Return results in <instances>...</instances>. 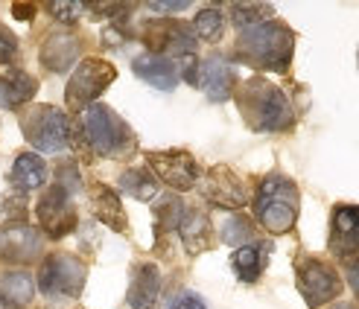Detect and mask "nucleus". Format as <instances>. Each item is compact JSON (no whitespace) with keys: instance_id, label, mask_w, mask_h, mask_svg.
<instances>
[{"instance_id":"obj_1","label":"nucleus","mask_w":359,"mask_h":309,"mask_svg":"<svg viewBox=\"0 0 359 309\" xmlns=\"http://www.w3.org/2000/svg\"><path fill=\"white\" fill-rule=\"evenodd\" d=\"M292 50H295L292 29L280 21H266V24L248 27L240 32L237 59L251 64V67H257V70L286 74L292 64Z\"/></svg>"},{"instance_id":"obj_2","label":"nucleus","mask_w":359,"mask_h":309,"mask_svg":"<svg viewBox=\"0 0 359 309\" xmlns=\"http://www.w3.org/2000/svg\"><path fill=\"white\" fill-rule=\"evenodd\" d=\"M237 105L255 132H286L292 125V108L286 102L283 90L266 82L263 76H251L240 85Z\"/></svg>"},{"instance_id":"obj_3","label":"nucleus","mask_w":359,"mask_h":309,"mask_svg":"<svg viewBox=\"0 0 359 309\" xmlns=\"http://www.w3.org/2000/svg\"><path fill=\"white\" fill-rule=\"evenodd\" d=\"M298 187L278 172L266 175L255 195V216L269 233H290L298 222Z\"/></svg>"},{"instance_id":"obj_4","label":"nucleus","mask_w":359,"mask_h":309,"mask_svg":"<svg viewBox=\"0 0 359 309\" xmlns=\"http://www.w3.org/2000/svg\"><path fill=\"white\" fill-rule=\"evenodd\" d=\"M85 140L91 152H97L100 158H114V155H126L135 146V135L126 125L111 108L105 105H91L85 108Z\"/></svg>"},{"instance_id":"obj_5","label":"nucleus","mask_w":359,"mask_h":309,"mask_svg":"<svg viewBox=\"0 0 359 309\" xmlns=\"http://www.w3.org/2000/svg\"><path fill=\"white\" fill-rule=\"evenodd\" d=\"M21 129H24V137L44 155L62 152V149H67V143H70L67 114H62V108H56V105H32V108H27V111L21 114Z\"/></svg>"},{"instance_id":"obj_6","label":"nucleus","mask_w":359,"mask_h":309,"mask_svg":"<svg viewBox=\"0 0 359 309\" xmlns=\"http://www.w3.org/2000/svg\"><path fill=\"white\" fill-rule=\"evenodd\" d=\"M117 79V67L105 59H85L74 74L67 79V88H65V99H67V108L70 111H85L91 108L94 99L102 94L105 88Z\"/></svg>"},{"instance_id":"obj_7","label":"nucleus","mask_w":359,"mask_h":309,"mask_svg":"<svg viewBox=\"0 0 359 309\" xmlns=\"http://www.w3.org/2000/svg\"><path fill=\"white\" fill-rule=\"evenodd\" d=\"M85 277H88V266L79 257H70V254H53V257H47L41 263L39 289L50 301L79 298Z\"/></svg>"},{"instance_id":"obj_8","label":"nucleus","mask_w":359,"mask_h":309,"mask_svg":"<svg viewBox=\"0 0 359 309\" xmlns=\"http://www.w3.org/2000/svg\"><path fill=\"white\" fill-rule=\"evenodd\" d=\"M295 275H298V292L313 309L325 306L342 295V277L325 260H301Z\"/></svg>"},{"instance_id":"obj_9","label":"nucleus","mask_w":359,"mask_h":309,"mask_svg":"<svg viewBox=\"0 0 359 309\" xmlns=\"http://www.w3.org/2000/svg\"><path fill=\"white\" fill-rule=\"evenodd\" d=\"M149 170L158 181H164L172 190H193L199 181V163L184 149H167V152H147Z\"/></svg>"},{"instance_id":"obj_10","label":"nucleus","mask_w":359,"mask_h":309,"mask_svg":"<svg viewBox=\"0 0 359 309\" xmlns=\"http://www.w3.org/2000/svg\"><path fill=\"white\" fill-rule=\"evenodd\" d=\"M39 222L50 240H62L76 228V210L70 202V193H65L59 184H50L39 202Z\"/></svg>"},{"instance_id":"obj_11","label":"nucleus","mask_w":359,"mask_h":309,"mask_svg":"<svg viewBox=\"0 0 359 309\" xmlns=\"http://www.w3.org/2000/svg\"><path fill=\"white\" fill-rule=\"evenodd\" d=\"M140 35H143V41L149 44V53H158V56L182 59V56H190L193 53L190 29L175 24V21H149Z\"/></svg>"},{"instance_id":"obj_12","label":"nucleus","mask_w":359,"mask_h":309,"mask_svg":"<svg viewBox=\"0 0 359 309\" xmlns=\"http://www.w3.org/2000/svg\"><path fill=\"white\" fill-rule=\"evenodd\" d=\"M44 251V236L39 231H32L29 225H9L0 228V260L27 266L35 263Z\"/></svg>"},{"instance_id":"obj_13","label":"nucleus","mask_w":359,"mask_h":309,"mask_svg":"<svg viewBox=\"0 0 359 309\" xmlns=\"http://www.w3.org/2000/svg\"><path fill=\"white\" fill-rule=\"evenodd\" d=\"M202 195L208 198L210 205H217L222 210H240L245 205V187L243 181L237 178V172L219 163L205 175V184H202Z\"/></svg>"},{"instance_id":"obj_14","label":"nucleus","mask_w":359,"mask_h":309,"mask_svg":"<svg viewBox=\"0 0 359 309\" xmlns=\"http://www.w3.org/2000/svg\"><path fill=\"white\" fill-rule=\"evenodd\" d=\"M330 251L342 260L359 257V207L336 205L330 216Z\"/></svg>"},{"instance_id":"obj_15","label":"nucleus","mask_w":359,"mask_h":309,"mask_svg":"<svg viewBox=\"0 0 359 309\" xmlns=\"http://www.w3.org/2000/svg\"><path fill=\"white\" fill-rule=\"evenodd\" d=\"M196 85H202V90L213 102H222L228 97H234V88H237L234 67H231L222 56H210L208 62L199 64V82Z\"/></svg>"},{"instance_id":"obj_16","label":"nucleus","mask_w":359,"mask_h":309,"mask_svg":"<svg viewBox=\"0 0 359 309\" xmlns=\"http://www.w3.org/2000/svg\"><path fill=\"white\" fill-rule=\"evenodd\" d=\"M178 231H182L184 248L190 254H205L208 248H213V222L202 207H184Z\"/></svg>"},{"instance_id":"obj_17","label":"nucleus","mask_w":359,"mask_h":309,"mask_svg":"<svg viewBox=\"0 0 359 309\" xmlns=\"http://www.w3.org/2000/svg\"><path fill=\"white\" fill-rule=\"evenodd\" d=\"M135 74L158 90H172L178 85V79H182L178 76L175 59L158 56V53H143V56H137L135 59Z\"/></svg>"},{"instance_id":"obj_18","label":"nucleus","mask_w":359,"mask_h":309,"mask_svg":"<svg viewBox=\"0 0 359 309\" xmlns=\"http://www.w3.org/2000/svg\"><path fill=\"white\" fill-rule=\"evenodd\" d=\"M79 59V39L70 32H53L44 39L41 44V62L44 67H50L53 74H62V70H70Z\"/></svg>"},{"instance_id":"obj_19","label":"nucleus","mask_w":359,"mask_h":309,"mask_svg":"<svg viewBox=\"0 0 359 309\" xmlns=\"http://www.w3.org/2000/svg\"><path fill=\"white\" fill-rule=\"evenodd\" d=\"M35 90H39V82L27 70L18 67L0 70V108H21L35 97Z\"/></svg>"},{"instance_id":"obj_20","label":"nucleus","mask_w":359,"mask_h":309,"mask_svg":"<svg viewBox=\"0 0 359 309\" xmlns=\"http://www.w3.org/2000/svg\"><path fill=\"white\" fill-rule=\"evenodd\" d=\"M158 292H161V271L155 263H143L135 268V277H132V286H129V301L132 309H149L155 301H158Z\"/></svg>"},{"instance_id":"obj_21","label":"nucleus","mask_w":359,"mask_h":309,"mask_svg":"<svg viewBox=\"0 0 359 309\" xmlns=\"http://www.w3.org/2000/svg\"><path fill=\"white\" fill-rule=\"evenodd\" d=\"M91 205H94V216L102 225H109L117 233H129V219H126V210H123L120 198L111 187L97 184L91 190Z\"/></svg>"},{"instance_id":"obj_22","label":"nucleus","mask_w":359,"mask_h":309,"mask_svg":"<svg viewBox=\"0 0 359 309\" xmlns=\"http://www.w3.org/2000/svg\"><path fill=\"white\" fill-rule=\"evenodd\" d=\"M9 181L15 184L18 193H29V190H39L44 181H47V167L44 160L35 155V152H21L15 158V167L9 172Z\"/></svg>"},{"instance_id":"obj_23","label":"nucleus","mask_w":359,"mask_h":309,"mask_svg":"<svg viewBox=\"0 0 359 309\" xmlns=\"http://www.w3.org/2000/svg\"><path fill=\"white\" fill-rule=\"evenodd\" d=\"M266 257H269V245L263 242H251V245H243L231 254V266H234L237 277L243 283H255L260 277V271L266 266Z\"/></svg>"},{"instance_id":"obj_24","label":"nucleus","mask_w":359,"mask_h":309,"mask_svg":"<svg viewBox=\"0 0 359 309\" xmlns=\"http://www.w3.org/2000/svg\"><path fill=\"white\" fill-rule=\"evenodd\" d=\"M35 295V283L27 271H12L0 280V298L6 306H27Z\"/></svg>"},{"instance_id":"obj_25","label":"nucleus","mask_w":359,"mask_h":309,"mask_svg":"<svg viewBox=\"0 0 359 309\" xmlns=\"http://www.w3.org/2000/svg\"><path fill=\"white\" fill-rule=\"evenodd\" d=\"M120 190L129 193L132 198H137V202H149V198H155V193H158V178L149 170L132 167L120 175Z\"/></svg>"},{"instance_id":"obj_26","label":"nucleus","mask_w":359,"mask_h":309,"mask_svg":"<svg viewBox=\"0 0 359 309\" xmlns=\"http://www.w3.org/2000/svg\"><path fill=\"white\" fill-rule=\"evenodd\" d=\"M193 29H196V35H199L202 41H208V44L219 41V39H222V32H225V15H222L217 6L202 9L199 15H196Z\"/></svg>"},{"instance_id":"obj_27","label":"nucleus","mask_w":359,"mask_h":309,"mask_svg":"<svg viewBox=\"0 0 359 309\" xmlns=\"http://www.w3.org/2000/svg\"><path fill=\"white\" fill-rule=\"evenodd\" d=\"M222 240L228 245H237V248L251 245V240H255V222L245 219V216H240V213H234L222 225Z\"/></svg>"},{"instance_id":"obj_28","label":"nucleus","mask_w":359,"mask_h":309,"mask_svg":"<svg viewBox=\"0 0 359 309\" xmlns=\"http://www.w3.org/2000/svg\"><path fill=\"white\" fill-rule=\"evenodd\" d=\"M231 15H234V24L248 29V27H257L266 24L272 18V6L269 4H234L231 6Z\"/></svg>"},{"instance_id":"obj_29","label":"nucleus","mask_w":359,"mask_h":309,"mask_svg":"<svg viewBox=\"0 0 359 309\" xmlns=\"http://www.w3.org/2000/svg\"><path fill=\"white\" fill-rule=\"evenodd\" d=\"M0 222L6 228L9 225H27V195L24 193H15V195L4 198V205H0Z\"/></svg>"},{"instance_id":"obj_30","label":"nucleus","mask_w":359,"mask_h":309,"mask_svg":"<svg viewBox=\"0 0 359 309\" xmlns=\"http://www.w3.org/2000/svg\"><path fill=\"white\" fill-rule=\"evenodd\" d=\"M182 216H184V205H182V198H175V195H167L164 202L155 207V219H158V225L164 222V233L172 231V228H178Z\"/></svg>"},{"instance_id":"obj_31","label":"nucleus","mask_w":359,"mask_h":309,"mask_svg":"<svg viewBox=\"0 0 359 309\" xmlns=\"http://www.w3.org/2000/svg\"><path fill=\"white\" fill-rule=\"evenodd\" d=\"M47 9L53 12V18H56V21L70 24V21H76L79 12H82L85 6H82V4H70V0H65V4H50Z\"/></svg>"},{"instance_id":"obj_32","label":"nucleus","mask_w":359,"mask_h":309,"mask_svg":"<svg viewBox=\"0 0 359 309\" xmlns=\"http://www.w3.org/2000/svg\"><path fill=\"white\" fill-rule=\"evenodd\" d=\"M56 184H59L65 193H70V195L79 190V175H76V167H74V163H65V167H59V172H56Z\"/></svg>"},{"instance_id":"obj_33","label":"nucleus","mask_w":359,"mask_h":309,"mask_svg":"<svg viewBox=\"0 0 359 309\" xmlns=\"http://www.w3.org/2000/svg\"><path fill=\"white\" fill-rule=\"evenodd\" d=\"M15 53H18V39L6 27H0V64H9L15 59Z\"/></svg>"},{"instance_id":"obj_34","label":"nucleus","mask_w":359,"mask_h":309,"mask_svg":"<svg viewBox=\"0 0 359 309\" xmlns=\"http://www.w3.org/2000/svg\"><path fill=\"white\" fill-rule=\"evenodd\" d=\"M170 309H208L205 306V301L199 298V295H193V292H182L175 301H172V306Z\"/></svg>"},{"instance_id":"obj_35","label":"nucleus","mask_w":359,"mask_h":309,"mask_svg":"<svg viewBox=\"0 0 359 309\" xmlns=\"http://www.w3.org/2000/svg\"><path fill=\"white\" fill-rule=\"evenodd\" d=\"M187 6H190L187 0H178V4H175V0H152V4H149L152 12H184Z\"/></svg>"},{"instance_id":"obj_36","label":"nucleus","mask_w":359,"mask_h":309,"mask_svg":"<svg viewBox=\"0 0 359 309\" xmlns=\"http://www.w3.org/2000/svg\"><path fill=\"white\" fill-rule=\"evenodd\" d=\"M345 277H348L351 289H353V292H356V298H359V257H353V260H345Z\"/></svg>"},{"instance_id":"obj_37","label":"nucleus","mask_w":359,"mask_h":309,"mask_svg":"<svg viewBox=\"0 0 359 309\" xmlns=\"http://www.w3.org/2000/svg\"><path fill=\"white\" fill-rule=\"evenodd\" d=\"M12 15L21 18V21H32V18H35V6L32 4H15L12 6Z\"/></svg>"},{"instance_id":"obj_38","label":"nucleus","mask_w":359,"mask_h":309,"mask_svg":"<svg viewBox=\"0 0 359 309\" xmlns=\"http://www.w3.org/2000/svg\"><path fill=\"white\" fill-rule=\"evenodd\" d=\"M333 309H356V306H351V303H339V306H333Z\"/></svg>"}]
</instances>
